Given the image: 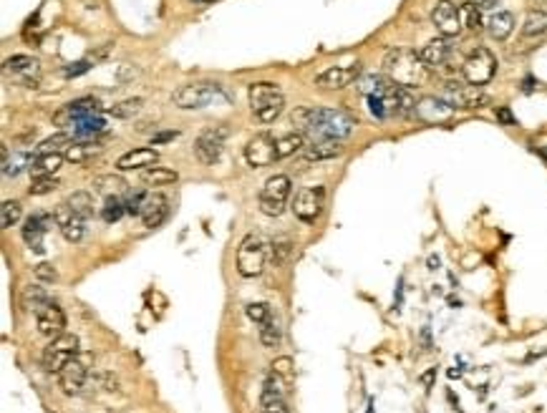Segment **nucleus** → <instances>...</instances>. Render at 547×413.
I'll list each match as a JSON object with an SVG mask.
<instances>
[{
    "instance_id": "79ce46f5",
    "label": "nucleus",
    "mask_w": 547,
    "mask_h": 413,
    "mask_svg": "<svg viewBox=\"0 0 547 413\" xmlns=\"http://www.w3.org/2000/svg\"><path fill=\"white\" fill-rule=\"evenodd\" d=\"M124 212H127V204H124L119 197H109L104 209H101V217H104V222H119Z\"/></svg>"
},
{
    "instance_id": "f03ea898",
    "label": "nucleus",
    "mask_w": 547,
    "mask_h": 413,
    "mask_svg": "<svg viewBox=\"0 0 547 413\" xmlns=\"http://www.w3.org/2000/svg\"><path fill=\"white\" fill-rule=\"evenodd\" d=\"M384 71L388 78L403 88L421 86L429 78V66L421 61V56L409 48H391L384 58Z\"/></svg>"
},
{
    "instance_id": "2eb2a0df",
    "label": "nucleus",
    "mask_w": 547,
    "mask_h": 413,
    "mask_svg": "<svg viewBox=\"0 0 547 413\" xmlns=\"http://www.w3.org/2000/svg\"><path fill=\"white\" fill-rule=\"evenodd\" d=\"M245 159H248L250 167H270L277 159L272 134H258L255 139H250V144L245 146Z\"/></svg>"
},
{
    "instance_id": "3c124183",
    "label": "nucleus",
    "mask_w": 547,
    "mask_h": 413,
    "mask_svg": "<svg viewBox=\"0 0 547 413\" xmlns=\"http://www.w3.org/2000/svg\"><path fill=\"white\" fill-rule=\"evenodd\" d=\"M134 76H137V69H134V66H121V71H119V78L121 81H129V78H134Z\"/></svg>"
},
{
    "instance_id": "a18cd8bd",
    "label": "nucleus",
    "mask_w": 547,
    "mask_h": 413,
    "mask_svg": "<svg viewBox=\"0 0 547 413\" xmlns=\"http://www.w3.org/2000/svg\"><path fill=\"white\" fill-rule=\"evenodd\" d=\"M33 275H35V280H40V282H56L58 272H56V267H53V264L40 262L38 267L33 270Z\"/></svg>"
},
{
    "instance_id": "1a4fd4ad",
    "label": "nucleus",
    "mask_w": 547,
    "mask_h": 413,
    "mask_svg": "<svg viewBox=\"0 0 547 413\" xmlns=\"http://www.w3.org/2000/svg\"><path fill=\"white\" fill-rule=\"evenodd\" d=\"M76 356H79V338L71 333H64L46 345V350H43V368L48 373H58Z\"/></svg>"
},
{
    "instance_id": "c9c22d12",
    "label": "nucleus",
    "mask_w": 547,
    "mask_h": 413,
    "mask_svg": "<svg viewBox=\"0 0 547 413\" xmlns=\"http://www.w3.org/2000/svg\"><path fill=\"white\" fill-rule=\"evenodd\" d=\"M21 217H23V206H21V202H16V199L3 202V206H0V227H3V230H11L13 224L21 222Z\"/></svg>"
},
{
    "instance_id": "6ab92c4d",
    "label": "nucleus",
    "mask_w": 547,
    "mask_h": 413,
    "mask_svg": "<svg viewBox=\"0 0 547 413\" xmlns=\"http://www.w3.org/2000/svg\"><path fill=\"white\" fill-rule=\"evenodd\" d=\"M53 217H56V224H58V230H61V235H64L69 242L84 240V235H86V224L84 222H86V219H81L69 204L56 206Z\"/></svg>"
},
{
    "instance_id": "4d7b16f0",
    "label": "nucleus",
    "mask_w": 547,
    "mask_h": 413,
    "mask_svg": "<svg viewBox=\"0 0 547 413\" xmlns=\"http://www.w3.org/2000/svg\"><path fill=\"white\" fill-rule=\"evenodd\" d=\"M202 3H209V0H202Z\"/></svg>"
},
{
    "instance_id": "e433bc0d",
    "label": "nucleus",
    "mask_w": 547,
    "mask_h": 413,
    "mask_svg": "<svg viewBox=\"0 0 547 413\" xmlns=\"http://www.w3.org/2000/svg\"><path fill=\"white\" fill-rule=\"evenodd\" d=\"M142 179H144L146 184H154V187H161V184H172L177 182V172H172V169L167 167H146L144 172H142Z\"/></svg>"
},
{
    "instance_id": "a19ab883",
    "label": "nucleus",
    "mask_w": 547,
    "mask_h": 413,
    "mask_svg": "<svg viewBox=\"0 0 547 413\" xmlns=\"http://www.w3.org/2000/svg\"><path fill=\"white\" fill-rule=\"evenodd\" d=\"M53 190H58V179L56 177H33V184L28 187L30 197H43L51 194Z\"/></svg>"
},
{
    "instance_id": "864d4df0",
    "label": "nucleus",
    "mask_w": 547,
    "mask_h": 413,
    "mask_svg": "<svg viewBox=\"0 0 547 413\" xmlns=\"http://www.w3.org/2000/svg\"><path fill=\"white\" fill-rule=\"evenodd\" d=\"M474 3H477V6L482 8V11H490V8L497 6V0H474Z\"/></svg>"
},
{
    "instance_id": "ea45409f",
    "label": "nucleus",
    "mask_w": 547,
    "mask_h": 413,
    "mask_svg": "<svg viewBox=\"0 0 547 413\" xmlns=\"http://www.w3.org/2000/svg\"><path fill=\"white\" fill-rule=\"evenodd\" d=\"M280 340H282V333L275 320H267L265 325H260V343L265 345V348H277Z\"/></svg>"
},
{
    "instance_id": "2f4dec72",
    "label": "nucleus",
    "mask_w": 547,
    "mask_h": 413,
    "mask_svg": "<svg viewBox=\"0 0 547 413\" xmlns=\"http://www.w3.org/2000/svg\"><path fill=\"white\" fill-rule=\"evenodd\" d=\"M547 33V13L545 11H530L522 23L524 38H540Z\"/></svg>"
},
{
    "instance_id": "f257e3e1",
    "label": "nucleus",
    "mask_w": 547,
    "mask_h": 413,
    "mask_svg": "<svg viewBox=\"0 0 547 413\" xmlns=\"http://www.w3.org/2000/svg\"><path fill=\"white\" fill-rule=\"evenodd\" d=\"M293 127H298L303 134L313 141H340V139L351 136L356 119L343 109H311V106H300L293 114Z\"/></svg>"
},
{
    "instance_id": "39448f33",
    "label": "nucleus",
    "mask_w": 547,
    "mask_h": 413,
    "mask_svg": "<svg viewBox=\"0 0 547 413\" xmlns=\"http://www.w3.org/2000/svg\"><path fill=\"white\" fill-rule=\"evenodd\" d=\"M497 74V58L490 48H474L467 58H464V64H461V76L467 83L472 86H487Z\"/></svg>"
},
{
    "instance_id": "f3484780",
    "label": "nucleus",
    "mask_w": 547,
    "mask_h": 413,
    "mask_svg": "<svg viewBox=\"0 0 547 413\" xmlns=\"http://www.w3.org/2000/svg\"><path fill=\"white\" fill-rule=\"evenodd\" d=\"M416 116L427 124H447L454 116V109L442 96H424L416 101Z\"/></svg>"
},
{
    "instance_id": "c85d7f7f",
    "label": "nucleus",
    "mask_w": 547,
    "mask_h": 413,
    "mask_svg": "<svg viewBox=\"0 0 547 413\" xmlns=\"http://www.w3.org/2000/svg\"><path fill=\"white\" fill-rule=\"evenodd\" d=\"M6 71H13L18 78H23V81H28L30 83V81L40 74V64L30 56H13V58H8L6 61Z\"/></svg>"
},
{
    "instance_id": "7c9ffc66",
    "label": "nucleus",
    "mask_w": 547,
    "mask_h": 413,
    "mask_svg": "<svg viewBox=\"0 0 547 413\" xmlns=\"http://www.w3.org/2000/svg\"><path fill=\"white\" fill-rule=\"evenodd\" d=\"M459 18H461V28L472 30V33H479L482 30V8L472 0H464L459 6Z\"/></svg>"
},
{
    "instance_id": "423d86ee",
    "label": "nucleus",
    "mask_w": 547,
    "mask_h": 413,
    "mask_svg": "<svg viewBox=\"0 0 547 413\" xmlns=\"http://www.w3.org/2000/svg\"><path fill=\"white\" fill-rule=\"evenodd\" d=\"M293 184L285 174H275L265 182V187L260 190V212L267 217H280L285 212V204L290 199Z\"/></svg>"
},
{
    "instance_id": "4468645a",
    "label": "nucleus",
    "mask_w": 547,
    "mask_h": 413,
    "mask_svg": "<svg viewBox=\"0 0 547 413\" xmlns=\"http://www.w3.org/2000/svg\"><path fill=\"white\" fill-rule=\"evenodd\" d=\"M432 23L437 25V30L442 33V38H454L461 30V18H459V6H454L451 0H437V6L432 11Z\"/></svg>"
},
{
    "instance_id": "b1692460",
    "label": "nucleus",
    "mask_w": 547,
    "mask_h": 413,
    "mask_svg": "<svg viewBox=\"0 0 547 413\" xmlns=\"http://www.w3.org/2000/svg\"><path fill=\"white\" fill-rule=\"evenodd\" d=\"M449 53H451L449 40L434 38V40H429L427 46L421 48L419 56H421V61L429 66V69H439V66H444L447 61H449Z\"/></svg>"
},
{
    "instance_id": "de8ad7c7",
    "label": "nucleus",
    "mask_w": 547,
    "mask_h": 413,
    "mask_svg": "<svg viewBox=\"0 0 547 413\" xmlns=\"http://www.w3.org/2000/svg\"><path fill=\"white\" fill-rule=\"evenodd\" d=\"M290 366H293V361H290V358H280V361L272 363V373L288 376L290 373Z\"/></svg>"
},
{
    "instance_id": "5fc2aeb1",
    "label": "nucleus",
    "mask_w": 547,
    "mask_h": 413,
    "mask_svg": "<svg viewBox=\"0 0 547 413\" xmlns=\"http://www.w3.org/2000/svg\"><path fill=\"white\" fill-rule=\"evenodd\" d=\"M437 267H439V257L432 255V257H429V270H437Z\"/></svg>"
},
{
    "instance_id": "72a5a7b5",
    "label": "nucleus",
    "mask_w": 547,
    "mask_h": 413,
    "mask_svg": "<svg viewBox=\"0 0 547 413\" xmlns=\"http://www.w3.org/2000/svg\"><path fill=\"white\" fill-rule=\"evenodd\" d=\"M303 144H306V139H303V134H300V132L285 134V136L275 139V151H277V159H285V156H293L295 151H300V149H303Z\"/></svg>"
},
{
    "instance_id": "bb28decb",
    "label": "nucleus",
    "mask_w": 547,
    "mask_h": 413,
    "mask_svg": "<svg viewBox=\"0 0 547 413\" xmlns=\"http://www.w3.org/2000/svg\"><path fill=\"white\" fill-rule=\"evenodd\" d=\"M343 154V146H340V141H313L308 144L306 149H303V156H306L308 161H326V159H335V156Z\"/></svg>"
},
{
    "instance_id": "49530a36",
    "label": "nucleus",
    "mask_w": 547,
    "mask_h": 413,
    "mask_svg": "<svg viewBox=\"0 0 547 413\" xmlns=\"http://www.w3.org/2000/svg\"><path fill=\"white\" fill-rule=\"evenodd\" d=\"M91 69V61H79V64H71L69 69H64V76L66 78H76V76L86 74Z\"/></svg>"
},
{
    "instance_id": "9d476101",
    "label": "nucleus",
    "mask_w": 547,
    "mask_h": 413,
    "mask_svg": "<svg viewBox=\"0 0 547 413\" xmlns=\"http://www.w3.org/2000/svg\"><path fill=\"white\" fill-rule=\"evenodd\" d=\"M323 206H326V190L323 187H306L300 190L293 199V214L300 222L313 224L321 217Z\"/></svg>"
},
{
    "instance_id": "603ef678",
    "label": "nucleus",
    "mask_w": 547,
    "mask_h": 413,
    "mask_svg": "<svg viewBox=\"0 0 547 413\" xmlns=\"http://www.w3.org/2000/svg\"><path fill=\"white\" fill-rule=\"evenodd\" d=\"M177 136V132H167V134H156L154 136V144H161V141H169V139Z\"/></svg>"
},
{
    "instance_id": "a878e982",
    "label": "nucleus",
    "mask_w": 547,
    "mask_h": 413,
    "mask_svg": "<svg viewBox=\"0 0 547 413\" xmlns=\"http://www.w3.org/2000/svg\"><path fill=\"white\" fill-rule=\"evenodd\" d=\"M127 190H129L127 179L119 177V174H98V177L93 179V192L104 194L106 199H109V197H121Z\"/></svg>"
},
{
    "instance_id": "58836bf2",
    "label": "nucleus",
    "mask_w": 547,
    "mask_h": 413,
    "mask_svg": "<svg viewBox=\"0 0 547 413\" xmlns=\"http://www.w3.org/2000/svg\"><path fill=\"white\" fill-rule=\"evenodd\" d=\"M142 106H144V98H127V101H121V103H116V106H111L109 114L116 116V119H132L134 114H139V111H142Z\"/></svg>"
},
{
    "instance_id": "f704fd0d",
    "label": "nucleus",
    "mask_w": 547,
    "mask_h": 413,
    "mask_svg": "<svg viewBox=\"0 0 547 413\" xmlns=\"http://www.w3.org/2000/svg\"><path fill=\"white\" fill-rule=\"evenodd\" d=\"M66 204H69L81 219L93 217V197L88 194V192H74V194L66 199Z\"/></svg>"
},
{
    "instance_id": "6e6d98bb",
    "label": "nucleus",
    "mask_w": 547,
    "mask_h": 413,
    "mask_svg": "<svg viewBox=\"0 0 547 413\" xmlns=\"http://www.w3.org/2000/svg\"><path fill=\"white\" fill-rule=\"evenodd\" d=\"M459 376H461V371H454V368L449 371V378H459Z\"/></svg>"
},
{
    "instance_id": "aec40b11",
    "label": "nucleus",
    "mask_w": 547,
    "mask_h": 413,
    "mask_svg": "<svg viewBox=\"0 0 547 413\" xmlns=\"http://www.w3.org/2000/svg\"><path fill=\"white\" fill-rule=\"evenodd\" d=\"M53 224H56V217L53 214H33V217L25 219V227H23V240L25 245L30 247V250H35V252H43V235H46L48 230H51Z\"/></svg>"
},
{
    "instance_id": "cd10ccee",
    "label": "nucleus",
    "mask_w": 547,
    "mask_h": 413,
    "mask_svg": "<svg viewBox=\"0 0 547 413\" xmlns=\"http://www.w3.org/2000/svg\"><path fill=\"white\" fill-rule=\"evenodd\" d=\"M487 30H490V35L495 40H507L514 30V16L509 11H497L487 21Z\"/></svg>"
},
{
    "instance_id": "37998d69",
    "label": "nucleus",
    "mask_w": 547,
    "mask_h": 413,
    "mask_svg": "<svg viewBox=\"0 0 547 413\" xmlns=\"http://www.w3.org/2000/svg\"><path fill=\"white\" fill-rule=\"evenodd\" d=\"M245 313H248L250 320L258 322V325H265L267 320H272V310L267 303H250L248 308H245Z\"/></svg>"
},
{
    "instance_id": "8fccbe9b",
    "label": "nucleus",
    "mask_w": 547,
    "mask_h": 413,
    "mask_svg": "<svg viewBox=\"0 0 547 413\" xmlns=\"http://www.w3.org/2000/svg\"><path fill=\"white\" fill-rule=\"evenodd\" d=\"M434 378H437V368H429V371H427V373H424V376H421V383H424V388H432V385H434Z\"/></svg>"
},
{
    "instance_id": "09e8293b",
    "label": "nucleus",
    "mask_w": 547,
    "mask_h": 413,
    "mask_svg": "<svg viewBox=\"0 0 547 413\" xmlns=\"http://www.w3.org/2000/svg\"><path fill=\"white\" fill-rule=\"evenodd\" d=\"M497 119H500L502 124H514V116L507 106H500V109H497Z\"/></svg>"
},
{
    "instance_id": "c756f323",
    "label": "nucleus",
    "mask_w": 547,
    "mask_h": 413,
    "mask_svg": "<svg viewBox=\"0 0 547 413\" xmlns=\"http://www.w3.org/2000/svg\"><path fill=\"white\" fill-rule=\"evenodd\" d=\"M104 151V146L98 141H74L66 149V159L69 161H74V164H84V161H88L91 156H96V154H101Z\"/></svg>"
},
{
    "instance_id": "dca6fc26",
    "label": "nucleus",
    "mask_w": 547,
    "mask_h": 413,
    "mask_svg": "<svg viewBox=\"0 0 547 413\" xmlns=\"http://www.w3.org/2000/svg\"><path fill=\"white\" fill-rule=\"evenodd\" d=\"M96 111H98L96 98H88V96L86 98H76V101L66 103L64 109L53 116V124H56V127H74L76 121L88 119V116H96Z\"/></svg>"
},
{
    "instance_id": "4be33fe9",
    "label": "nucleus",
    "mask_w": 547,
    "mask_h": 413,
    "mask_svg": "<svg viewBox=\"0 0 547 413\" xmlns=\"http://www.w3.org/2000/svg\"><path fill=\"white\" fill-rule=\"evenodd\" d=\"M260 411L263 413H290L282 398V383L277 373H272L263 385V396H260Z\"/></svg>"
},
{
    "instance_id": "473e14b6",
    "label": "nucleus",
    "mask_w": 547,
    "mask_h": 413,
    "mask_svg": "<svg viewBox=\"0 0 547 413\" xmlns=\"http://www.w3.org/2000/svg\"><path fill=\"white\" fill-rule=\"evenodd\" d=\"M23 305L30 310V313L40 315V313H43V310L51 305V298H48V293L43 290V287L30 285V287H25V293H23Z\"/></svg>"
},
{
    "instance_id": "4c0bfd02",
    "label": "nucleus",
    "mask_w": 547,
    "mask_h": 413,
    "mask_svg": "<svg viewBox=\"0 0 547 413\" xmlns=\"http://www.w3.org/2000/svg\"><path fill=\"white\" fill-rule=\"evenodd\" d=\"M104 119H98V116H88V119H81V121H76L74 124V132H76V136L79 139H84V136H96V134H101L104 132Z\"/></svg>"
},
{
    "instance_id": "0eeeda50",
    "label": "nucleus",
    "mask_w": 547,
    "mask_h": 413,
    "mask_svg": "<svg viewBox=\"0 0 547 413\" xmlns=\"http://www.w3.org/2000/svg\"><path fill=\"white\" fill-rule=\"evenodd\" d=\"M265 242L260 240L258 235H248L237 247V272L242 277H258L260 272L265 270Z\"/></svg>"
},
{
    "instance_id": "412c9836",
    "label": "nucleus",
    "mask_w": 547,
    "mask_h": 413,
    "mask_svg": "<svg viewBox=\"0 0 547 413\" xmlns=\"http://www.w3.org/2000/svg\"><path fill=\"white\" fill-rule=\"evenodd\" d=\"M35 322H38V333L51 340L66 333V313L56 303H51L40 315H35Z\"/></svg>"
},
{
    "instance_id": "393cba45",
    "label": "nucleus",
    "mask_w": 547,
    "mask_h": 413,
    "mask_svg": "<svg viewBox=\"0 0 547 413\" xmlns=\"http://www.w3.org/2000/svg\"><path fill=\"white\" fill-rule=\"evenodd\" d=\"M66 161L64 154H58V151H46V154H35L33 161H30V169L28 172L33 177H53V174L61 169V164Z\"/></svg>"
},
{
    "instance_id": "f8f14e48",
    "label": "nucleus",
    "mask_w": 547,
    "mask_h": 413,
    "mask_svg": "<svg viewBox=\"0 0 547 413\" xmlns=\"http://www.w3.org/2000/svg\"><path fill=\"white\" fill-rule=\"evenodd\" d=\"M227 139L225 127H209L197 136L195 141V154L202 164H214L222 156V144Z\"/></svg>"
},
{
    "instance_id": "a211bd4d",
    "label": "nucleus",
    "mask_w": 547,
    "mask_h": 413,
    "mask_svg": "<svg viewBox=\"0 0 547 413\" xmlns=\"http://www.w3.org/2000/svg\"><path fill=\"white\" fill-rule=\"evenodd\" d=\"M358 76H361V64H353V66H333V69L323 71V74L318 76V78H316V86L330 88V91H335V88L351 86V83L358 78Z\"/></svg>"
},
{
    "instance_id": "ddd939ff",
    "label": "nucleus",
    "mask_w": 547,
    "mask_h": 413,
    "mask_svg": "<svg viewBox=\"0 0 547 413\" xmlns=\"http://www.w3.org/2000/svg\"><path fill=\"white\" fill-rule=\"evenodd\" d=\"M58 378V385L64 390L66 396H79L84 385H86V378H88V366H86V358H79L76 356L71 363H66L61 371L56 373Z\"/></svg>"
},
{
    "instance_id": "6e6552de",
    "label": "nucleus",
    "mask_w": 547,
    "mask_h": 413,
    "mask_svg": "<svg viewBox=\"0 0 547 413\" xmlns=\"http://www.w3.org/2000/svg\"><path fill=\"white\" fill-rule=\"evenodd\" d=\"M442 98L449 103L451 109H461V111H474V109H484L490 103V96L482 91V86H472V83H447L442 91Z\"/></svg>"
},
{
    "instance_id": "5701e85b",
    "label": "nucleus",
    "mask_w": 547,
    "mask_h": 413,
    "mask_svg": "<svg viewBox=\"0 0 547 413\" xmlns=\"http://www.w3.org/2000/svg\"><path fill=\"white\" fill-rule=\"evenodd\" d=\"M156 159H159L156 149H146V146H142V149H132V151H127V154H121L119 161H116V169H121V172L144 169V167L156 164Z\"/></svg>"
},
{
    "instance_id": "7ed1b4c3",
    "label": "nucleus",
    "mask_w": 547,
    "mask_h": 413,
    "mask_svg": "<svg viewBox=\"0 0 547 413\" xmlns=\"http://www.w3.org/2000/svg\"><path fill=\"white\" fill-rule=\"evenodd\" d=\"M127 212L134 217H142L144 227H159L169 214V199L159 192H137L127 202Z\"/></svg>"
},
{
    "instance_id": "9b49d317",
    "label": "nucleus",
    "mask_w": 547,
    "mask_h": 413,
    "mask_svg": "<svg viewBox=\"0 0 547 413\" xmlns=\"http://www.w3.org/2000/svg\"><path fill=\"white\" fill-rule=\"evenodd\" d=\"M217 93V83H187L174 93V106H179V109H205Z\"/></svg>"
},
{
    "instance_id": "c03bdc74",
    "label": "nucleus",
    "mask_w": 547,
    "mask_h": 413,
    "mask_svg": "<svg viewBox=\"0 0 547 413\" xmlns=\"http://www.w3.org/2000/svg\"><path fill=\"white\" fill-rule=\"evenodd\" d=\"M71 144H74L71 134H56V136H48L46 141L40 144V154H46V151H56V149H61V146L69 149Z\"/></svg>"
},
{
    "instance_id": "20e7f679",
    "label": "nucleus",
    "mask_w": 547,
    "mask_h": 413,
    "mask_svg": "<svg viewBox=\"0 0 547 413\" xmlns=\"http://www.w3.org/2000/svg\"><path fill=\"white\" fill-rule=\"evenodd\" d=\"M250 109L258 116V121L270 124L285 109V96L275 83H253L250 86Z\"/></svg>"
}]
</instances>
